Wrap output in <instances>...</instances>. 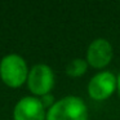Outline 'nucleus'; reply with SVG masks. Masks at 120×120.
Returning a JSON list of instances; mask_svg holds the SVG:
<instances>
[{"mask_svg":"<svg viewBox=\"0 0 120 120\" xmlns=\"http://www.w3.org/2000/svg\"><path fill=\"white\" fill-rule=\"evenodd\" d=\"M40 101H41V103H43V106L45 107V110H49L50 107L53 106V105L56 103V101H54V97L52 96V94H45V96H43V97H40Z\"/></svg>","mask_w":120,"mask_h":120,"instance_id":"obj_8","label":"nucleus"},{"mask_svg":"<svg viewBox=\"0 0 120 120\" xmlns=\"http://www.w3.org/2000/svg\"><path fill=\"white\" fill-rule=\"evenodd\" d=\"M29 67L23 57L12 53L0 61V79L9 88H19L27 81Z\"/></svg>","mask_w":120,"mask_h":120,"instance_id":"obj_2","label":"nucleus"},{"mask_svg":"<svg viewBox=\"0 0 120 120\" xmlns=\"http://www.w3.org/2000/svg\"><path fill=\"white\" fill-rule=\"evenodd\" d=\"M13 120H47V111L40 98L26 96L14 106Z\"/></svg>","mask_w":120,"mask_h":120,"instance_id":"obj_5","label":"nucleus"},{"mask_svg":"<svg viewBox=\"0 0 120 120\" xmlns=\"http://www.w3.org/2000/svg\"><path fill=\"white\" fill-rule=\"evenodd\" d=\"M54 72L45 63H38L32 66L27 78V86L29 90L35 97H40L49 94L54 86Z\"/></svg>","mask_w":120,"mask_h":120,"instance_id":"obj_3","label":"nucleus"},{"mask_svg":"<svg viewBox=\"0 0 120 120\" xmlns=\"http://www.w3.org/2000/svg\"><path fill=\"white\" fill-rule=\"evenodd\" d=\"M117 92H119V97H120V74L117 76Z\"/></svg>","mask_w":120,"mask_h":120,"instance_id":"obj_9","label":"nucleus"},{"mask_svg":"<svg viewBox=\"0 0 120 120\" xmlns=\"http://www.w3.org/2000/svg\"><path fill=\"white\" fill-rule=\"evenodd\" d=\"M88 62L86 60L83 58H75L72 60L66 67V74L68 76H72V78H79V76H83L84 74L88 70Z\"/></svg>","mask_w":120,"mask_h":120,"instance_id":"obj_7","label":"nucleus"},{"mask_svg":"<svg viewBox=\"0 0 120 120\" xmlns=\"http://www.w3.org/2000/svg\"><path fill=\"white\" fill-rule=\"evenodd\" d=\"M47 120H89L88 107L80 97H63L48 110Z\"/></svg>","mask_w":120,"mask_h":120,"instance_id":"obj_1","label":"nucleus"},{"mask_svg":"<svg viewBox=\"0 0 120 120\" xmlns=\"http://www.w3.org/2000/svg\"><path fill=\"white\" fill-rule=\"evenodd\" d=\"M116 89L117 78L110 71L96 74L88 84V94L94 101H105L110 98Z\"/></svg>","mask_w":120,"mask_h":120,"instance_id":"obj_4","label":"nucleus"},{"mask_svg":"<svg viewBox=\"0 0 120 120\" xmlns=\"http://www.w3.org/2000/svg\"><path fill=\"white\" fill-rule=\"evenodd\" d=\"M86 62L93 68H103L112 60V45L103 38L94 39L86 49Z\"/></svg>","mask_w":120,"mask_h":120,"instance_id":"obj_6","label":"nucleus"}]
</instances>
